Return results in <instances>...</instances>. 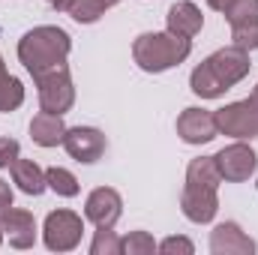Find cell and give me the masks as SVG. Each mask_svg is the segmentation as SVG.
<instances>
[{"mask_svg":"<svg viewBox=\"0 0 258 255\" xmlns=\"http://www.w3.org/2000/svg\"><path fill=\"white\" fill-rule=\"evenodd\" d=\"M216 117L207 108H183V114L177 117V135L186 144H207L216 138Z\"/></svg>","mask_w":258,"mask_h":255,"instance_id":"obj_11","label":"cell"},{"mask_svg":"<svg viewBox=\"0 0 258 255\" xmlns=\"http://www.w3.org/2000/svg\"><path fill=\"white\" fill-rule=\"evenodd\" d=\"M213 159H216V168H219L222 180H228V183H243V180H249V177L255 174V165H258L255 150H252L249 144H243V141L222 147Z\"/></svg>","mask_w":258,"mask_h":255,"instance_id":"obj_7","label":"cell"},{"mask_svg":"<svg viewBox=\"0 0 258 255\" xmlns=\"http://www.w3.org/2000/svg\"><path fill=\"white\" fill-rule=\"evenodd\" d=\"M45 183H48V189H54L57 195H63V198H75L78 195V180H75V174L72 171H66V168H48L45 171Z\"/></svg>","mask_w":258,"mask_h":255,"instance_id":"obj_19","label":"cell"},{"mask_svg":"<svg viewBox=\"0 0 258 255\" xmlns=\"http://www.w3.org/2000/svg\"><path fill=\"white\" fill-rule=\"evenodd\" d=\"M123 252L126 255H153L156 252V243L147 231H132L123 237Z\"/></svg>","mask_w":258,"mask_h":255,"instance_id":"obj_24","label":"cell"},{"mask_svg":"<svg viewBox=\"0 0 258 255\" xmlns=\"http://www.w3.org/2000/svg\"><path fill=\"white\" fill-rule=\"evenodd\" d=\"M0 240H3V228H0Z\"/></svg>","mask_w":258,"mask_h":255,"instance_id":"obj_32","label":"cell"},{"mask_svg":"<svg viewBox=\"0 0 258 255\" xmlns=\"http://www.w3.org/2000/svg\"><path fill=\"white\" fill-rule=\"evenodd\" d=\"M120 252H123V240L111 228H96V237L90 243V255H120Z\"/></svg>","mask_w":258,"mask_h":255,"instance_id":"obj_21","label":"cell"},{"mask_svg":"<svg viewBox=\"0 0 258 255\" xmlns=\"http://www.w3.org/2000/svg\"><path fill=\"white\" fill-rule=\"evenodd\" d=\"M210 249L213 255H252L255 240L240 231L237 222H219L210 231Z\"/></svg>","mask_w":258,"mask_h":255,"instance_id":"obj_13","label":"cell"},{"mask_svg":"<svg viewBox=\"0 0 258 255\" xmlns=\"http://www.w3.org/2000/svg\"><path fill=\"white\" fill-rule=\"evenodd\" d=\"M249 66H252L249 63V51H243L237 45L219 48L192 69L189 87L201 99H219L225 90H231L237 81H243L249 75Z\"/></svg>","mask_w":258,"mask_h":255,"instance_id":"obj_1","label":"cell"},{"mask_svg":"<svg viewBox=\"0 0 258 255\" xmlns=\"http://www.w3.org/2000/svg\"><path fill=\"white\" fill-rule=\"evenodd\" d=\"M105 144H108L105 135L93 126H72V129H66V135H63L66 153H69L75 162H84V165L96 162V159L105 153Z\"/></svg>","mask_w":258,"mask_h":255,"instance_id":"obj_8","label":"cell"},{"mask_svg":"<svg viewBox=\"0 0 258 255\" xmlns=\"http://www.w3.org/2000/svg\"><path fill=\"white\" fill-rule=\"evenodd\" d=\"M156 249L162 255H192L195 252L192 240H186V237H168V240H162Z\"/></svg>","mask_w":258,"mask_h":255,"instance_id":"obj_25","label":"cell"},{"mask_svg":"<svg viewBox=\"0 0 258 255\" xmlns=\"http://www.w3.org/2000/svg\"><path fill=\"white\" fill-rule=\"evenodd\" d=\"M18 141L15 138H0V168H12V162L18 159Z\"/></svg>","mask_w":258,"mask_h":255,"instance_id":"obj_26","label":"cell"},{"mask_svg":"<svg viewBox=\"0 0 258 255\" xmlns=\"http://www.w3.org/2000/svg\"><path fill=\"white\" fill-rule=\"evenodd\" d=\"M12 180L18 183V189L27 195H42L45 192V171L33 162V159H15L12 162Z\"/></svg>","mask_w":258,"mask_h":255,"instance_id":"obj_16","label":"cell"},{"mask_svg":"<svg viewBox=\"0 0 258 255\" xmlns=\"http://www.w3.org/2000/svg\"><path fill=\"white\" fill-rule=\"evenodd\" d=\"M180 210L189 222H210L219 210V198H216V189L210 186H192L186 183L183 186V195H180Z\"/></svg>","mask_w":258,"mask_h":255,"instance_id":"obj_12","label":"cell"},{"mask_svg":"<svg viewBox=\"0 0 258 255\" xmlns=\"http://www.w3.org/2000/svg\"><path fill=\"white\" fill-rule=\"evenodd\" d=\"M21 102H24V84H21L15 75L6 72V78L0 81V111L9 114V111H15Z\"/></svg>","mask_w":258,"mask_h":255,"instance_id":"obj_20","label":"cell"},{"mask_svg":"<svg viewBox=\"0 0 258 255\" xmlns=\"http://www.w3.org/2000/svg\"><path fill=\"white\" fill-rule=\"evenodd\" d=\"M6 78V63H3V57H0V81Z\"/></svg>","mask_w":258,"mask_h":255,"instance_id":"obj_30","label":"cell"},{"mask_svg":"<svg viewBox=\"0 0 258 255\" xmlns=\"http://www.w3.org/2000/svg\"><path fill=\"white\" fill-rule=\"evenodd\" d=\"M123 213V198L108 186H99L87 195V204H84V216L96 225V228H114L117 219Z\"/></svg>","mask_w":258,"mask_h":255,"instance_id":"obj_9","label":"cell"},{"mask_svg":"<svg viewBox=\"0 0 258 255\" xmlns=\"http://www.w3.org/2000/svg\"><path fill=\"white\" fill-rule=\"evenodd\" d=\"M0 228L3 234L9 237V243L15 249H30L36 243V219L30 210H21V207H6L0 210Z\"/></svg>","mask_w":258,"mask_h":255,"instance_id":"obj_10","label":"cell"},{"mask_svg":"<svg viewBox=\"0 0 258 255\" xmlns=\"http://www.w3.org/2000/svg\"><path fill=\"white\" fill-rule=\"evenodd\" d=\"M63 114H51V111H42L30 120V138L39 144V147H57L63 144Z\"/></svg>","mask_w":258,"mask_h":255,"instance_id":"obj_15","label":"cell"},{"mask_svg":"<svg viewBox=\"0 0 258 255\" xmlns=\"http://www.w3.org/2000/svg\"><path fill=\"white\" fill-rule=\"evenodd\" d=\"M186 183L219 189L222 174H219V168H216V159H213V156H198V159H192L189 168H186Z\"/></svg>","mask_w":258,"mask_h":255,"instance_id":"obj_17","label":"cell"},{"mask_svg":"<svg viewBox=\"0 0 258 255\" xmlns=\"http://www.w3.org/2000/svg\"><path fill=\"white\" fill-rule=\"evenodd\" d=\"M231 3H234V0H207V6L216 9V12H222V15H225V9H228Z\"/></svg>","mask_w":258,"mask_h":255,"instance_id":"obj_28","label":"cell"},{"mask_svg":"<svg viewBox=\"0 0 258 255\" xmlns=\"http://www.w3.org/2000/svg\"><path fill=\"white\" fill-rule=\"evenodd\" d=\"M9 204H12V189L6 180H0V210H6Z\"/></svg>","mask_w":258,"mask_h":255,"instance_id":"obj_27","label":"cell"},{"mask_svg":"<svg viewBox=\"0 0 258 255\" xmlns=\"http://www.w3.org/2000/svg\"><path fill=\"white\" fill-rule=\"evenodd\" d=\"M51 9H57V12H69V6H72V0H45Z\"/></svg>","mask_w":258,"mask_h":255,"instance_id":"obj_29","label":"cell"},{"mask_svg":"<svg viewBox=\"0 0 258 255\" xmlns=\"http://www.w3.org/2000/svg\"><path fill=\"white\" fill-rule=\"evenodd\" d=\"M249 99H252V102L258 105V84H255V90H252V96H249Z\"/></svg>","mask_w":258,"mask_h":255,"instance_id":"obj_31","label":"cell"},{"mask_svg":"<svg viewBox=\"0 0 258 255\" xmlns=\"http://www.w3.org/2000/svg\"><path fill=\"white\" fill-rule=\"evenodd\" d=\"M36 87H39L42 111L66 114L72 108V102H75V87H72V78H69L66 66H57V69H48V72L36 75Z\"/></svg>","mask_w":258,"mask_h":255,"instance_id":"obj_4","label":"cell"},{"mask_svg":"<svg viewBox=\"0 0 258 255\" xmlns=\"http://www.w3.org/2000/svg\"><path fill=\"white\" fill-rule=\"evenodd\" d=\"M225 18L228 24H249V21H258V0H234L228 9H225Z\"/></svg>","mask_w":258,"mask_h":255,"instance_id":"obj_22","label":"cell"},{"mask_svg":"<svg viewBox=\"0 0 258 255\" xmlns=\"http://www.w3.org/2000/svg\"><path fill=\"white\" fill-rule=\"evenodd\" d=\"M69 48H72V39H69V33H66L63 27L42 24V27H33V30H27L21 36V42H18V60L36 78V75H42L48 69L66 66Z\"/></svg>","mask_w":258,"mask_h":255,"instance_id":"obj_2","label":"cell"},{"mask_svg":"<svg viewBox=\"0 0 258 255\" xmlns=\"http://www.w3.org/2000/svg\"><path fill=\"white\" fill-rule=\"evenodd\" d=\"M192 51V39L177 36L171 30L165 33H141L132 42V57L144 72H165L171 66H180Z\"/></svg>","mask_w":258,"mask_h":255,"instance_id":"obj_3","label":"cell"},{"mask_svg":"<svg viewBox=\"0 0 258 255\" xmlns=\"http://www.w3.org/2000/svg\"><path fill=\"white\" fill-rule=\"evenodd\" d=\"M45 246L51 252H69L81 243V234H84V222L78 213L72 210H51L45 216Z\"/></svg>","mask_w":258,"mask_h":255,"instance_id":"obj_5","label":"cell"},{"mask_svg":"<svg viewBox=\"0 0 258 255\" xmlns=\"http://www.w3.org/2000/svg\"><path fill=\"white\" fill-rule=\"evenodd\" d=\"M216 117V129L222 135H231V138H258V105L252 99H240V102H231L219 111H213Z\"/></svg>","mask_w":258,"mask_h":255,"instance_id":"obj_6","label":"cell"},{"mask_svg":"<svg viewBox=\"0 0 258 255\" xmlns=\"http://www.w3.org/2000/svg\"><path fill=\"white\" fill-rule=\"evenodd\" d=\"M120 0H72V6H69V15L78 21V24H93L105 9H111V6H117Z\"/></svg>","mask_w":258,"mask_h":255,"instance_id":"obj_18","label":"cell"},{"mask_svg":"<svg viewBox=\"0 0 258 255\" xmlns=\"http://www.w3.org/2000/svg\"><path fill=\"white\" fill-rule=\"evenodd\" d=\"M231 42L243 51H255L258 48V21H249V24H234L231 27Z\"/></svg>","mask_w":258,"mask_h":255,"instance_id":"obj_23","label":"cell"},{"mask_svg":"<svg viewBox=\"0 0 258 255\" xmlns=\"http://www.w3.org/2000/svg\"><path fill=\"white\" fill-rule=\"evenodd\" d=\"M165 21H168V30H171V33L186 36V39H192L195 33L204 27V15H201V9H198L195 3H189V0L174 3V6L168 9Z\"/></svg>","mask_w":258,"mask_h":255,"instance_id":"obj_14","label":"cell"}]
</instances>
